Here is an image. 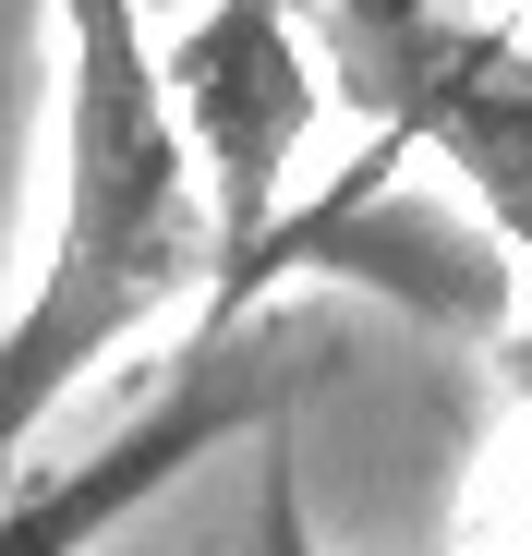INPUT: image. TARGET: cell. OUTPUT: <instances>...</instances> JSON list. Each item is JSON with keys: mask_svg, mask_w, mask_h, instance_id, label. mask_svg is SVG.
Segmentation results:
<instances>
[{"mask_svg": "<svg viewBox=\"0 0 532 556\" xmlns=\"http://www.w3.org/2000/svg\"><path fill=\"white\" fill-rule=\"evenodd\" d=\"M49 73H61L49 242L0 315V472L98 363H122L218 266L206 181H194L182 110H169L157 0H49Z\"/></svg>", "mask_w": 532, "mask_h": 556, "instance_id": "6da1fadb", "label": "cell"}, {"mask_svg": "<svg viewBox=\"0 0 532 556\" xmlns=\"http://www.w3.org/2000/svg\"><path fill=\"white\" fill-rule=\"evenodd\" d=\"M315 49L376 110V134L400 157H435L508 266H532V25L472 0H327Z\"/></svg>", "mask_w": 532, "mask_h": 556, "instance_id": "7a4b0ae2", "label": "cell"}, {"mask_svg": "<svg viewBox=\"0 0 532 556\" xmlns=\"http://www.w3.org/2000/svg\"><path fill=\"white\" fill-rule=\"evenodd\" d=\"M291 400H303V363H291V339L266 315L194 327L182 363H169V388L134 424H110L73 459H13V472H0V556H98L134 508H157L182 472H206L218 447L279 435Z\"/></svg>", "mask_w": 532, "mask_h": 556, "instance_id": "3957f363", "label": "cell"}, {"mask_svg": "<svg viewBox=\"0 0 532 556\" xmlns=\"http://www.w3.org/2000/svg\"><path fill=\"white\" fill-rule=\"evenodd\" d=\"M169 49V110H182L218 266H242L291 206V169L327 122V49L303 37V0H182ZM206 266V278H218Z\"/></svg>", "mask_w": 532, "mask_h": 556, "instance_id": "277c9868", "label": "cell"}, {"mask_svg": "<svg viewBox=\"0 0 532 556\" xmlns=\"http://www.w3.org/2000/svg\"><path fill=\"white\" fill-rule=\"evenodd\" d=\"M230 556H327V544H315V508H303L291 424L266 435V459H254V508H242V544H230Z\"/></svg>", "mask_w": 532, "mask_h": 556, "instance_id": "5b68a950", "label": "cell"}, {"mask_svg": "<svg viewBox=\"0 0 532 556\" xmlns=\"http://www.w3.org/2000/svg\"><path fill=\"white\" fill-rule=\"evenodd\" d=\"M508 376H520V400H532V327H508Z\"/></svg>", "mask_w": 532, "mask_h": 556, "instance_id": "8992f818", "label": "cell"}]
</instances>
